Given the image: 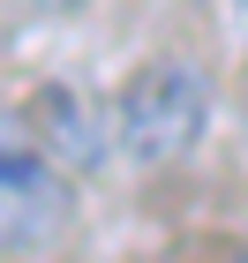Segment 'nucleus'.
<instances>
[{"label": "nucleus", "mask_w": 248, "mask_h": 263, "mask_svg": "<svg viewBox=\"0 0 248 263\" xmlns=\"http://www.w3.org/2000/svg\"><path fill=\"white\" fill-rule=\"evenodd\" d=\"M75 226V173H68L30 113H0V256L53 248Z\"/></svg>", "instance_id": "1"}, {"label": "nucleus", "mask_w": 248, "mask_h": 263, "mask_svg": "<svg viewBox=\"0 0 248 263\" xmlns=\"http://www.w3.org/2000/svg\"><path fill=\"white\" fill-rule=\"evenodd\" d=\"M203 121H211V83L203 68L188 61H158L113 98V128L105 136L121 143L136 165H181L196 143H203Z\"/></svg>", "instance_id": "2"}, {"label": "nucleus", "mask_w": 248, "mask_h": 263, "mask_svg": "<svg viewBox=\"0 0 248 263\" xmlns=\"http://www.w3.org/2000/svg\"><path fill=\"white\" fill-rule=\"evenodd\" d=\"M23 113H30V128L45 136V151L61 165H83V158L98 165L105 158V121H98V105H83L75 90H45V98L23 105Z\"/></svg>", "instance_id": "3"}, {"label": "nucleus", "mask_w": 248, "mask_h": 263, "mask_svg": "<svg viewBox=\"0 0 248 263\" xmlns=\"http://www.w3.org/2000/svg\"><path fill=\"white\" fill-rule=\"evenodd\" d=\"M8 8H23V15H68V8H83V0H8Z\"/></svg>", "instance_id": "4"}]
</instances>
